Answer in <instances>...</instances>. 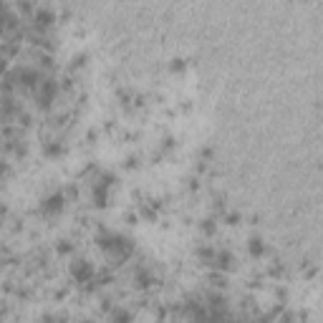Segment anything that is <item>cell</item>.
<instances>
[{
	"label": "cell",
	"mask_w": 323,
	"mask_h": 323,
	"mask_svg": "<svg viewBox=\"0 0 323 323\" xmlns=\"http://www.w3.org/2000/svg\"><path fill=\"white\" fill-rule=\"evenodd\" d=\"M152 283H154V275H152L147 268H139V270L134 273V286H137L139 291H147Z\"/></svg>",
	"instance_id": "8992f818"
},
{
	"label": "cell",
	"mask_w": 323,
	"mask_h": 323,
	"mask_svg": "<svg viewBox=\"0 0 323 323\" xmlns=\"http://www.w3.org/2000/svg\"><path fill=\"white\" fill-rule=\"evenodd\" d=\"M71 275L76 283H91L94 280V265L89 260H73L71 263Z\"/></svg>",
	"instance_id": "7a4b0ae2"
},
{
	"label": "cell",
	"mask_w": 323,
	"mask_h": 323,
	"mask_svg": "<svg viewBox=\"0 0 323 323\" xmlns=\"http://www.w3.org/2000/svg\"><path fill=\"white\" fill-rule=\"evenodd\" d=\"M56 253H58V255H71V253H73V245H71V240H58V245H56Z\"/></svg>",
	"instance_id": "5bb4252c"
},
{
	"label": "cell",
	"mask_w": 323,
	"mask_h": 323,
	"mask_svg": "<svg viewBox=\"0 0 323 323\" xmlns=\"http://www.w3.org/2000/svg\"><path fill=\"white\" fill-rule=\"evenodd\" d=\"M184 66H187L184 58H174V61L169 63V71H172V73H179V71H184Z\"/></svg>",
	"instance_id": "9a60e30c"
},
{
	"label": "cell",
	"mask_w": 323,
	"mask_h": 323,
	"mask_svg": "<svg viewBox=\"0 0 323 323\" xmlns=\"http://www.w3.org/2000/svg\"><path fill=\"white\" fill-rule=\"evenodd\" d=\"M210 283H212L215 288H222V291H225V288H227V275H225V273H217V270H215V273L210 275Z\"/></svg>",
	"instance_id": "7c38bea8"
},
{
	"label": "cell",
	"mask_w": 323,
	"mask_h": 323,
	"mask_svg": "<svg viewBox=\"0 0 323 323\" xmlns=\"http://www.w3.org/2000/svg\"><path fill=\"white\" fill-rule=\"evenodd\" d=\"M248 253H250L253 258H263V253H265V242H263L260 237H250V242H248Z\"/></svg>",
	"instance_id": "52a82bcc"
},
{
	"label": "cell",
	"mask_w": 323,
	"mask_h": 323,
	"mask_svg": "<svg viewBox=\"0 0 323 323\" xmlns=\"http://www.w3.org/2000/svg\"><path fill=\"white\" fill-rule=\"evenodd\" d=\"M199 230L205 232V235H215V230H217V222H215L212 217H207V220H202V222H199Z\"/></svg>",
	"instance_id": "4fadbf2b"
},
{
	"label": "cell",
	"mask_w": 323,
	"mask_h": 323,
	"mask_svg": "<svg viewBox=\"0 0 323 323\" xmlns=\"http://www.w3.org/2000/svg\"><path fill=\"white\" fill-rule=\"evenodd\" d=\"M53 20H56V15H53V10H48V8L33 13V28H35L38 33H46V30L53 25Z\"/></svg>",
	"instance_id": "277c9868"
},
{
	"label": "cell",
	"mask_w": 323,
	"mask_h": 323,
	"mask_svg": "<svg viewBox=\"0 0 323 323\" xmlns=\"http://www.w3.org/2000/svg\"><path fill=\"white\" fill-rule=\"evenodd\" d=\"M8 172H10V167H8V162H5V159H0V179H3V177H5Z\"/></svg>",
	"instance_id": "ac0fdd59"
},
{
	"label": "cell",
	"mask_w": 323,
	"mask_h": 323,
	"mask_svg": "<svg viewBox=\"0 0 323 323\" xmlns=\"http://www.w3.org/2000/svg\"><path fill=\"white\" fill-rule=\"evenodd\" d=\"M111 321L114 323H132V313L124 308H116V311H111Z\"/></svg>",
	"instance_id": "30bf717a"
},
{
	"label": "cell",
	"mask_w": 323,
	"mask_h": 323,
	"mask_svg": "<svg viewBox=\"0 0 323 323\" xmlns=\"http://www.w3.org/2000/svg\"><path fill=\"white\" fill-rule=\"evenodd\" d=\"M124 167H127V169H137V167H139V159H137V157H129Z\"/></svg>",
	"instance_id": "d6986e66"
},
{
	"label": "cell",
	"mask_w": 323,
	"mask_h": 323,
	"mask_svg": "<svg viewBox=\"0 0 323 323\" xmlns=\"http://www.w3.org/2000/svg\"><path fill=\"white\" fill-rule=\"evenodd\" d=\"M240 220H242V217H240L237 212H232V215H227V217H225V222H227L230 227H235V225H240Z\"/></svg>",
	"instance_id": "e0dca14e"
},
{
	"label": "cell",
	"mask_w": 323,
	"mask_h": 323,
	"mask_svg": "<svg viewBox=\"0 0 323 323\" xmlns=\"http://www.w3.org/2000/svg\"><path fill=\"white\" fill-rule=\"evenodd\" d=\"M56 94H58V84L51 78V76H43V81L38 84V89H35V106L38 109H51V104H53V99H56Z\"/></svg>",
	"instance_id": "6da1fadb"
},
{
	"label": "cell",
	"mask_w": 323,
	"mask_h": 323,
	"mask_svg": "<svg viewBox=\"0 0 323 323\" xmlns=\"http://www.w3.org/2000/svg\"><path fill=\"white\" fill-rule=\"evenodd\" d=\"M63 202H66L63 192H56V194H51L48 199L40 202V212L48 215V217H53V215H58V212L63 210Z\"/></svg>",
	"instance_id": "3957f363"
},
{
	"label": "cell",
	"mask_w": 323,
	"mask_h": 323,
	"mask_svg": "<svg viewBox=\"0 0 323 323\" xmlns=\"http://www.w3.org/2000/svg\"><path fill=\"white\" fill-rule=\"evenodd\" d=\"M84 323H94V321H84Z\"/></svg>",
	"instance_id": "7402d4cb"
},
{
	"label": "cell",
	"mask_w": 323,
	"mask_h": 323,
	"mask_svg": "<svg viewBox=\"0 0 323 323\" xmlns=\"http://www.w3.org/2000/svg\"><path fill=\"white\" fill-rule=\"evenodd\" d=\"M172 147H174V139L167 137V139H164V149H172Z\"/></svg>",
	"instance_id": "ffe728a7"
},
{
	"label": "cell",
	"mask_w": 323,
	"mask_h": 323,
	"mask_svg": "<svg viewBox=\"0 0 323 323\" xmlns=\"http://www.w3.org/2000/svg\"><path fill=\"white\" fill-rule=\"evenodd\" d=\"M5 212H8V207H5V205H0V220L5 217Z\"/></svg>",
	"instance_id": "44dd1931"
},
{
	"label": "cell",
	"mask_w": 323,
	"mask_h": 323,
	"mask_svg": "<svg viewBox=\"0 0 323 323\" xmlns=\"http://www.w3.org/2000/svg\"><path fill=\"white\" fill-rule=\"evenodd\" d=\"M94 205L96 207H106L109 205V189L106 187H96L94 184Z\"/></svg>",
	"instance_id": "ba28073f"
},
{
	"label": "cell",
	"mask_w": 323,
	"mask_h": 323,
	"mask_svg": "<svg viewBox=\"0 0 323 323\" xmlns=\"http://www.w3.org/2000/svg\"><path fill=\"white\" fill-rule=\"evenodd\" d=\"M86 53H78V56H73V63H71V71H76L78 66H86Z\"/></svg>",
	"instance_id": "2e32d148"
},
{
	"label": "cell",
	"mask_w": 323,
	"mask_h": 323,
	"mask_svg": "<svg viewBox=\"0 0 323 323\" xmlns=\"http://www.w3.org/2000/svg\"><path fill=\"white\" fill-rule=\"evenodd\" d=\"M217 273H230L232 268H235V258H232V253H227V250H220V253H215V258H212V263H210Z\"/></svg>",
	"instance_id": "5b68a950"
},
{
	"label": "cell",
	"mask_w": 323,
	"mask_h": 323,
	"mask_svg": "<svg viewBox=\"0 0 323 323\" xmlns=\"http://www.w3.org/2000/svg\"><path fill=\"white\" fill-rule=\"evenodd\" d=\"M215 253H217V250H212L210 245H199V248L194 250V255H197V258H199L202 263H207V265L212 263V258H215Z\"/></svg>",
	"instance_id": "9c48e42d"
},
{
	"label": "cell",
	"mask_w": 323,
	"mask_h": 323,
	"mask_svg": "<svg viewBox=\"0 0 323 323\" xmlns=\"http://www.w3.org/2000/svg\"><path fill=\"white\" fill-rule=\"evenodd\" d=\"M43 154H46V157H61V154H63L61 142H48V144L43 147Z\"/></svg>",
	"instance_id": "8fae6325"
}]
</instances>
